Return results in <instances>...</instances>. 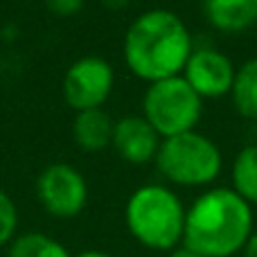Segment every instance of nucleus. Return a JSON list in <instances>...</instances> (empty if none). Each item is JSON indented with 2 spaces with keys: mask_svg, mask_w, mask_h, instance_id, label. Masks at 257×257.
<instances>
[{
  "mask_svg": "<svg viewBox=\"0 0 257 257\" xmlns=\"http://www.w3.org/2000/svg\"><path fill=\"white\" fill-rule=\"evenodd\" d=\"M194 43L183 18L169 9H149L128 25L122 43L124 61L136 77L163 81L183 75Z\"/></svg>",
  "mask_w": 257,
  "mask_h": 257,
  "instance_id": "1",
  "label": "nucleus"
},
{
  "mask_svg": "<svg viewBox=\"0 0 257 257\" xmlns=\"http://www.w3.org/2000/svg\"><path fill=\"white\" fill-rule=\"evenodd\" d=\"M253 235V205L232 187L203 192L185 212L183 246L201 257H232Z\"/></svg>",
  "mask_w": 257,
  "mask_h": 257,
  "instance_id": "2",
  "label": "nucleus"
},
{
  "mask_svg": "<svg viewBox=\"0 0 257 257\" xmlns=\"http://www.w3.org/2000/svg\"><path fill=\"white\" fill-rule=\"evenodd\" d=\"M187 208L174 190L158 183L142 185L128 196L124 221L138 244L151 250H169L183 244Z\"/></svg>",
  "mask_w": 257,
  "mask_h": 257,
  "instance_id": "3",
  "label": "nucleus"
},
{
  "mask_svg": "<svg viewBox=\"0 0 257 257\" xmlns=\"http://www.w3.org/2000/svg\"><path fill=\"white\" fill-rule=\"evenodd\" d=\"M156 167L167 181L185 187L212 183L221 172V149L199 131L165 138L156 154Z\"/></svg>",
  "mask_w": 257,
  "mask_h": 257,
  "instance_id": "4",
  "label": "nucleus"
},
{
  "mask_svg": "<svg viewBox=\"0 0 257 257\" xmlns=\"http://www.w3.org/2000/svg\"><path fill=\"white\" fill-rule=\"evenodd\" d=\"M203 115V99L194 93L183 75L154 81L142 97V117L158 131V136L172 138L194 131Z\"/></svg>",
  "mask_w": 257,
  "mask_h": 257,
  "instance_id": "5",
  "label": "nucleus"
},
{
  "mask_svg": "<svg viewBox=\"0 0 257 257\" xmlns=\"http://www.w3.org/2000/svg\"><path fill=\"white\" fill-rule=\"evenodd\" d=\"M36 199L48 214L72 219L88 203V185L84 174L68 163H52L36 178Z\"/></svg>",
  "mask_w": 257,
  "mask_h": 257,
  "instance_id": "6",
  "label": "nucleus"
},
{
  "mask_svg": "<svg viewBox=\"0 0 257 257\" xmlns=\"http://www.w3.org/2000/svg\"><path fill=\"white\" fill-rule=\"evenodd\" d=\"M115 72L102 57H81L66 70L63 77V99L72 111L102 108L113 93Z\"/></svg>",
  "mask_w": 257,
  "mask_h": 257,
  "instance_id": "7",
  "label": "nucleus"
},
{
  "mask_svg": "<svg viewBox=\"0 0 257 257\" xmlns=\"http://www.w3.org/2000/svg\"><path fill=\"white\" fill-rule=\"evenodd\" d=\"M237 68L223 52L214 48H194L183 68L185 81L201 99H217L232 90Z\"/></svg>",
  "mask_w": 257,
  "mask_h": 257,
  "instance_id": "8",
  "label": "nucleus"
},
{
  "mask_svg": "<svg viewBox=\"0 0 257 257\" xmlns=\"http://www.w3.org/2000/svg\"><path fill=\"white\" fill-rule=\"evenodd\" d=\"M163 138L142 115H124L113 126V142L117 156L131 165H147L156 160Z\"/></svg>",
  "mask_w": 257,
  "mask_h": 257,
  "instance_id": "9",
  "label": "nucleus"
},
{
  "mask_svg": "<svg viewBox=\"0 0 257 257\" xmlns=\"http://www.w3.org/2000/svg\"><path fill=\"white\" fill-rule=\"evenodd\" d=\"M205 16L219 32H246L257 23V0H205Z\"/></svg>",
  "mask_w": 257,
  "mask_h": 257,
  "instance_id": "10",
  "label": "nucleus"
},
{
  "mask_svg": "<svg viewBox=\"0 0 257 257\" xmlns=\"http://www.w3.org/2000/svg\"><path fill=\"white\" fill-rule=\"evenodd\" d=\"M113 126L115 122L104 108L81 111L77 113L75 122H72V138L79 149L95 154V151L106 149L113 142Z\"/></svg>",
  "mask_w": 257,
  "mask_h": 257,
  "instance_id": "11",
  "label": "nucleus"
},
{
  "mask_svg": "<svg viewBox=\"0 0 257 257\" xmlns=\"http://www.w3.org/2000/svg\"><path fill=\"white\" fill-rule=\"evenodd\" d=\"M230 95L235 111L246 120L257 122V57L248 59L237 68Z\"/></svg>",
  "mask_w": 257,
  "mask_h": 257,
  "instance_id": "12",
  "label": "nucleus"
},
{
  "mask_svg": "<svg viewBox=\"0 0 257 257\" xmlns=\"http://www.w3.org/2000/svg\"><path fill=\"white\" fill-rule=\"evenodd\" d=\"M232 190L250 205H257V142L246 145L232 163Z\"/></svg>",
  "mask_w": 257,
  "mask_h": 257,
  "instance_id": "13",
  "label": "nucleus"
},
{
  "mask_svg": "<svg viewBox=\"0 0 257 257\" xmlns=\"http://www.w3.org/2000/svg\"><path fill=\"white\" fill-rule=\"evenodd\" d=\"M7 257H72L54 237L43 232H23L7 246Z\"/></svg>",
  "mask_w": 257,
  "mask_h": 257,
  "instance_id": "14",
  "label": "nucleus"
},
{
  "mask_svg": "<svg viewBox=\"0 0 257 257\" xmlns=\"http://www.w3.org/2000/svg\"><path fill=\"white\" fill-rule=\"evenodd\" d=\"M18 228V210L16 203L12 201V196L5 190H0V248L9 246L16 237Z\"/></svg>",
  "mask_w": 257,
  "mask_h": 257,
  "instance_id": "15",
  "label": "nucleus"
},
{
  "mask_svg": "<svg viewBox=\"0 0 257 257\" xmlns=\"http://www.w3.org/2000/svg\"><path fill=\"white\" fill-rule=\"evenodd\" d=\"M43 3L50 14L61 16V18L75 16V14H79L81 7H84V0H43Z\"/></svg>",
  "mask_w": 257,
  "mask_h": 257,
  "instance_id": "16",
  "label": "nucleus"
},
{
  "mask_svg": "<svg viewBox=\"0 0 257 257\" xmlns=\"http://www.w3.org/2000/svg\"><path fill=\"white\" fill-rule=\"evenodd\" d=\"M241 255H244V257H257V230H253L250 239L246 241V246H244V250H241Z\"/></svg>",
  "mask_w": 257,
  "mask_h": 257,
  "instance_id": "17",
  "label": "nucleus"
},
{
  "mask_svg": "<svg viewBox=\"0 0 257 257\" xmlns=\"http://www.w3.org/2000/svg\"><path fill=\"white\" fill-rule=\"evenodd\" d=\"M99 3H102L106 9H111V12H122V9L128 7L131 0H99Z\"/></svg>",
  "mask_w": 257,
  "mask_h": 257,
  "instance_id": "18",
  "label": "nucleus"
},
{
  "mask_svg": "<svg viewBox=\"0 0 257 257\" xmlns=\"http://www.w3.org/2000/svg\"><path fill=\"white\" fill-rule=\"evenodd\" d=\"M169 257H201L199 253H194V250H190V248H185V246H178V248H174L172 253H169Z\"/></svg>",
  "mask_w": 257,
  "mask_h": 257,
  "instance_id": "19",
  "label": "nucleus"
},
{
  "mask_svg": "<svg viewBox=\"0 0 257 257\" xmlns=\"http://www.w3.org/2000/svg\"><path fill=\"white\" fill-rule=\"evenodd\" d=\"M75 257H111V255L104 253V250H93L90 248V250H81V253L75 255Z\"/></svg>",
  "mask_w": 257,
  "mask_h": 257,
  "instance_id": "20",
  "label": "nucleus"
}]
</instances>
